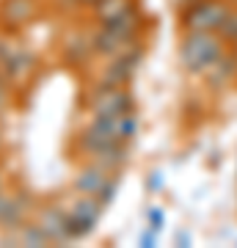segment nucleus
Here are the masks:
<instances>
[{
    "instance_id": "9b49d317",
    "label": "nucleus",
    "mask_w": 237,
    "mask_h": 248,
    "mask_svg": "<svg viewBox=\"0 0 237 248\" xmlns=\"http://www.w3.org/2000/svg\"><path fill=\"white\" fill-rule=\"evenodd\" d=\"M138 14L135 0H97L94 3V17L99 25H116Z\"/></svg>"
},
{
    "instance_id": "f3484780",
    "label": "nucleus",
    "mask_w": 237,
    "mask_h": 248,
    "mask_svg": "<svg viewBox=\"0 0 237 248\" xmlns=\"http://www.w3.org/2000/svg\"><path fill=\"white\" fill-rule=\"evenodd\" d=\"M0 190H3V174H0Z\"/></svg>"
},
{
    "instance_id": "20e7f679",
    "label": "nucleus",
    "mask_w": 237,
    "mask_h": 248,
    "mask_svg": "<svg viewBox=\"0 0 237 248\" xmlns=\"http://www.w3.org/2000/svg\"><path fill=\"white\" fill-rule=\"evenodd\" d=\"M86 108L91 116H119V113H130L135 110V99L127 91V86H108L99 83L97 89L88 94Z\"/></svg>"
},
{
    "instance_id": "9d476101",
    "label": "nucleus",
    "mask_w": 237,
    "mask_h": 248,
    "mask_svg": "<svg viewBox=\"0 0 237 248\" xmlns=\"http://www.w3.org/2000/svg\"><path fill=\"white\" fill-rule=\"evenodd\" d=\"M36 223L42 226V232L47 234L50 243H66L69 237V213L61 210V207H44Z\"/></svg>"
},
{
    "instance_id": "423d86ee",
    "label": "nucleus",
    "mask_w": 237,
    "mask_h": 248,
    "mask_svg": "<svg viewBox=\"0 0 237 248\" xmlns=\"http://www.w3.org/2000/svg\"><path fill=\"white\" fill-rule=\"evenodd\" d=\"M102 210H105V204L99 202V199H91V196H80L78 193L72 210H66V213H69V237L72 240L86 237L88 232L97 226Z\"/></svg>"
},
{
    "instance_id": "7ed1b4c3",
    "label": "nucleus",
    "mask_w": 237,
    "mask_h": 248,
    "mask_svg": "<svg viewBox=\"0 0 237 248\" xmlns=\"http://www.w3.org/2000/svg\"><path fill=\"white\" fill-rule=\"evenodd\" d=\"M116 177L113 171L105 169V166H99V163H88V166H83V169L78 171V177H75V182H72V187L78 190L80 196H91V199H99L102 204H108L111 199H113L116 193Z\"/></svg>"
},
{
    "instance_id": "f257e3e1",
    "label": "nucleus",
    "mask_w": 237,
    "mask_h": 248,
    "mask_svg": "<svg viewBox=\"0 0 237 248\" xmlns=\"http://www.w3.org/2000/svg\"><path fill=\"white\" fill-rule=\"evenodd\" d=\"M138 113H119V116H91V122L80 130L78 146L88 157H97L105 152L130 146L132 138L138 135Z\"/></svg>"
},
{
    "instance_id": "dca6fc26",
    "label": "nucleus",
    "mask_w": 237,
    "mask_h": 248,
    "mask_svg": "<svg viewBox=\"0 0 237 248\" xmlns=\"http://www.w3.org/2000/svg\"><path fill=\"white\" fill-rule=\"evenodd\" d=\"M72 3H75V6H94L97 0H72Z\"/></svg>"
},
{
    "instance_id": "4468645a",
    "label": "nucleus",
    "mask_w": 237,
    "mask_h": 248,
    "mask_svg": "<svg viewBox=\"0 0 237 248\" xmlns=\"http://www.w3.org/2000/svg\"><path fill=\"white\" fill-rule=\"evenodd\" d=\"M221 36H223V42H237V9H229V17L223 19Z\"/></svg>"
},
{
    "instance_id": "ddd939ff",
    "label": "nucleus",
    "mask_w": 237,
    "mask_h": 248,
    "mask_svg": "<svg viewBox=\"0 0 237 248\" xmlns=\"http://www.w3.org/2000/svg\"><path fill=\"white\" fill-rule=\"evenodd\" d=\"M235 75H237V55H226V53L204 72V78L210 80V83H218V86L226 83V80H232Z\"/></svg>"
},
{
    "instance_id": "0eeeda50",
    "label": "nucleus",
    "mask_w": 237,
    "mask_h": 248,
    "mask_svg": "<svg viewBox=\"0 0 237 248\" xmlns=\"http://www.w3.org/2000/svg\"><path fill=\"white\" fill-rule=\"evenodd\" d=\"M42 11L39 0H0V28L3 31H19L31 25Z\"/></svg>"
},
{
    "instance_id": "1a4fd4ad",
    "label": "nucleus",
    "mask_w": 237,
    "mask_h": 248,
    "mask_svg": "<svg viewBox=\"0 0 237 248\" xmlns=\"http://www.w3.org/2000/svg\"><path fill=\"white\" fill-rule=\"evenodd\" d=\"M28 223V199L22 193L0 190V229L17 232Z\"/></svg>"
},
{
    "instance_id": "2eb2a0df",
    "label": "nucleus",
    "mask_w": 237,
    "mask_h": 248,
    "mask_svg": "<svg viewBox=\"0 0 237 248\" xmlns=\"http://www.w3.org/2000/svg\"><path fill=\"white\" fill-rule=\"evenodd\" d=\"M9 105V83H6V78L0 75V110Z\"/></svg>"
},
{
    "instance_id": "6e6552de",
    "label": "nucleus",
    "mask_w": 237,
    "mask_h": 248,
    "mask_svg": "<svg viewBox=\"0 0 237 248\" xmlns=\"http://www.w3.org/2000/svg\"><path fill=\"white\" fill-rule=\"evenodd\" d=\"M0 69L9 80H25L33 69V58L14 42H0Z\"/></svg>"
},
{
    "instance_id": "f03ea898",
    "label": "nucleus",
    "mask_w": 237,
    "mask_h": 248,
    "mask_svg": "<svg viewBox=\"0 0 237 248\" xmlns=\"http://www.w3.org/2000/svg\"><path fill=\"white\" fill-rule=\"evenodd\" d=\"M226 42L212 31H188L179 45V61L190 75H204L221 55L226 53Z\"/></svg>"
},
{
    "instance_id": "f8f14e48",
    "label": "nucleus",
    "mask_w": 237,
    "mask_h": 248,
    "mask_svg": "<svg viewBox=\"0 0 237 248\" xmlns=\"http://www.w3.org/2000/svg\"><path fill=\"white\" fill-rule=\"evenodd\" d=\"M135 63H138V55H122V58H111L108 63V72L99 75V83H108V86H127L135 75Z\"/></svg>"
},
{
    "instance_id": "39448f33",
    "label": "nucleus",
    "mask_w": 237,
    "mask_h": 248,
    "mask_svg": "<svg viewBox=\"0 0 237 248\" xmlns=\"http://www.w3.org/2000/svg\"><path fill=\"white\" fill-rule=\"evenodd\" d=\"M229 3L223 0H196L190 9L185 11V28L188 31H212L221 33L223 19L229 17Z\"/></svg>"
}]
</instances>
